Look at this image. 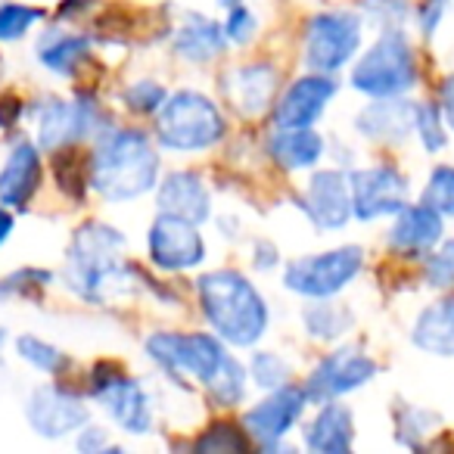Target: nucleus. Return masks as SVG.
I'll return each mask as SVG.
<instances>
[{"instance_id":"nucleus-1","label":"nucleus","mask_w":454,"mask_h":454,"mask_svg":"<svg viewBox=\"0 0 454 454\" xmlns=\"http://www.w3.org/2000/svg\"><path fill=\"white\" fill-rule=\"evenodd\" d=\"M159 175V156L153 140L134 128L106 131L90 156V187L109 202L137 200L153 190Z\"/></svg>"},{"instance_id":"nucleus-2","label":"nucleus","mask_w":454,"mask_h":454,"mask_svg":"<svg viewBox=\"0 0 454 454\" xmlns=\"http://www.w3.org/2000/svg\"><path fill=\"white\" fill-rule=\"evenodd\" d=\"M200 302L212 330L231 346H255L268 330V309L253 284L237 271L202 274Z\"/></svg>"},{"instance_id":"nucleus-3","label":"nucleus","mask_w":454,"mask_h":454,"mask_svg":"<svg viewBox=\"0 0 454 454\" xmlns=\"http://www.w3.org/2000/svg\"><path fill=\"white\" fill-rule=\"evenodd\" d=\"M125 237L109 224L88 221L72 237L69 259H66V280L78 296L90 302H103L113 290H119L121 280H128V265L121 262Z\"/></svg>"},{"instance_id":"nucleus-4","label":"nucleus","mask_w":454,"mask_h":454,"mask_svg":"<svg viewBox=\"0 0 454 454\" xmlns=\"http://www.w3.org/2000/svg\"><path fill=\"white\" fill-rule=\"evenodd\" d=\"M224 131L227 125L221 109L196 90H177L165 97L156 113V137L165 150H208L224 137Z\"/></svg>"},{"instance_id":"nucleus-5","label":"nucleus","mask_w":454,"mask_h":454,"mask_svg":"<svg viewBox=\"0 0 454 454\" xmlns=\"http://www.w3.org/2000/svg\"><path fill=\"white\" fill-rule=\"evenodd\" d=\"M417 84V63L408 38L398 28H389L377 38V44L358 59L352 69V88L373 97H398Z\"/></svg>"},{"instance_id":"nucleus-6","label":"nucleus","mask_w":454,"mask_h":454,"mask_svg":"<svg viewBox=\"0 0 454 454\" xmlns=\"http://www.w3.org/2000/svg\"><path fill=\"white\" fill-rule=\"evenodd\" d=\"M146 355L177 380H196L206 386L224 364L227 352L208 333H153L146 340Z\"/></svg>"},{"instance_id":"nucleus-7","label":"nucleus","mask_w":454,"mask_h":454,"mask_svg":"<svg viewBox=\"0 0 454 454\" xmlns=\"http://www.w3.org/2000/svg\"><path fill=\"white\" fill-rule=\"evenodd\" d=\"M361 265H364V253L358 247H340L330 253H315L290 262L284 284L299 296L330 299L358 278Z\"/></svg>"},{"instance_id":"nucleus-8","label":"nucleus","mask_w":454,"mask_h":454,"mask_svg":"<svg viewBox=\"0 0 454 454\" xmlns=\"http://www.w3.org/2000/svg\"><path fill=\"white\" fill-rule=\"evenodd\" d=\"M361 47V22L355 13H342V10H330V13H317L309 22L305 32V63L315 72L342 69L348 59L358 53Z\"/></svg>"},{"instance_id":"nucleus-9","label":"nucleus","mask_w":454,"mask_h":454,"mask_svg":"<svg viewBox=\"0 0 454 454\" xmlns=\"http://www.w3.org/2000/svg\"><path fill=\"white\" fill-rule=\"evenodd\" d=\"M94 398L106 408V414L119 423L125 433L144 435L153 427V408L144 386L121 373L115 364H97L94 380H90Z\"/></svg>"},{"instance_id":"nucleus-10","label":"nucleus","mask_w":454,"mask_h":454,"mask_svg":"<svg viewBox=\"0 0 454 454\" xmlns=\"http://www.w3.org/2000/svg\"><path fill=\"white\" fill-rule=\"evenodd\" d=\"M196 227L200 224H193V221L159 212V218L150 224V234H146L153 265H159L162 271H190V268L202 265L206 240Z\"/></svg>"},{"instance_id":"nucleus-11","label":"nucleus","mask_w":454,"mask_h":454,"mask_svg":"<svg viewBox=\"0 0 454 454\" xmlns=\"http://www.w3.org/2000/svg\"><path fill=\"white\" fill-rule=\"evenodd\" d=\"M348 187H352V212L361 221L383 218V215H398L408 206V181L402 171L389 168V165H373V168H361L348 175Z\"/></svg>"},{"instance_id":"nucleus-12","label":"nucleus","mask_w":454,"mask_h":454,"mask_svg":"<svg viewBox=\"0 0 454 454\" xmlns=\"http://www.w3.org/2000/svg\"><path fill=\"white\" fill-rule=\"evenodd\" d=\"M26 420L44 439H63L88 423V408L63 386H41L26 402Z\"/></svg>"},{"instance_id":"nucleus-13","label":"nucleus","mask_w":454,"mask_h":454,"mask_svg":"<svg viewBox=\"0 0 454 454\" xmlns=\"http://www.w3.org/2000/svg\"><path fill=\"white\" fill-rule=\"evenodd\" d=\"M377 364L367 358L364 352H355V348H340V352L327 355L321 364L311 371L309 386H305V395L309 402H330L336 395H346L352 389H361L367 380H373Z\"/></svg>"},{"instance_id":"nucleus-14","label":"nucleus","mask_w":454,"mask_h":454,"mask_svg":"<svg viewBox=\"0 0 454 454\" xmlns=\"http://www.w3.org/2000/svg\"><path fill=\"white\" fill-rule=\"evenodd\" d=\"M305 389H293V386H278L265 402H259L247 414V429L253 439H259L268 451L280 448V439L296 427V420L305 411Z\"/></svg>"},{"instance_id":"nucleus-15","label":"nucleus","mask_w":454,"mask_h":454,"mask_svg":"<svg viewBox=\"0 0 454 454\" xmlns=\"http://www.w3.org/2000/svg\"><path fill=\"white\" fill-rule=\"evenodd\" d=\"M97 106L88 97H78V100H51L47 106L38 109V137L41 146L47 150H59V146H69L75 140L88 137L97 125Z\"/></svg>"},{"instance_id":"nucleus-16","label":"nucleus","mask_w":454,"mask_h":454,"mask_svg":"<svg viewBox=\"0 0 454 454\" xmlns=\"http://www.w3.org/2000/svg\"><path fill=\"white\" fill-rule=\"evenodd\" d=\"M302 208L317 231H340L352 218V187L340 171H317L302 196Z\"/></svg>"},{"instance_id":"nucleus-17","label":"nucleus","mask_w":454,"mask_h":454,"mask_svg":"<svg viewBox=\"0 0 454 454\" xmlns=\"http://www.w3.org/2000/svg\"><path fill=\"white\" fill-rule=\"evenodd\" d=\"M278 90V69L268 63H249L240 69L224 72L221 78V94L237 113L243 115H262L274 103Z\"/></svg>"},{"instance_id":"nucleus-18","label":"nucleus","mask_w":454,"mask_h":454,"mask_svg":"<svg viewBox=\"0 0 454 454\" xmlns=\"http://www.w3.org/2000/svg\"><path fill=\"white\" fill-rule=\"evenodd\" d=\"M336 84L330 82L324 72L317 75H305L286 88V94L278 100L274 109V121L278 128H305L324 115V106L333 100Z\"/></svg>"},{"instance_id":"nucleus-19","label":"nucleus","mask_w":454,"mask_h":454,"mask_svg":"<svg viewBox=\"0 0 454 454\" xmlns=\"http://www.w3.org/2000/svg\"><path fill=\"white\" fill-rule=\"evenodd\" d=\"M439 240H442V215L435 208H429L427 202L404 206L389 231V247L404 255H429Z\"/></svg>"},{"instance_id":"nucleus-20","label":"nucleus","mask_w":454,"mask_h":454,"mask_svg":"<svg viewBox=\"0 0 454 454\" xmlns=\"http://www.w3.org/2000/svg\"><path fill=\"white\" fill-rule=\"evenodd\" d=\"M156 202H159V212L193 221V224H202L212 215L208 190L193 171H175V175L165 177L156 193Z\"/></svg>"},{"instance_id":"nucleus-21","label":"nucleus","mask_w":454,"mask_h":454,"mask_svg":"<svg viewBox=\"0 0 454 454\" xmlns=\"http://www.w3.org/2000/svg\"><path fill=\"white\" fill-rule=\"evenodd\" d=\"M41 184V156L38 146L22 140L13 146L10 159L0 168V202L13 208H26Z\"/></svg>"},{"instance_id":"nucleus-22","label":"nucleus","mask_w":454,"mask_h":454,"mask_svg":"<svg viewBox=\"0 0 454 454\" xmlns=\"http://www.w3.org/2000/svg\"><path fill=\"white\" fill-rule=\"evenodd\" d=\"M355 439V417L346 404H336L333 398L324 402L317 417L305 433V445L317 454H346Z\"/></svg>"},{"instance_id":"nucleus-23","label":"nucleus","mask_w":454,"mask_h":454,"mask_svg":"<svg viewBox=\"0 0 454 454\" xmlns=\"http://www.w3.org/2000/svg\"><path fill=\"white\" fill-rule=\"evenodd\" d=\"M224 47H227L224 26H218V22L208 20V16L187 13L181 26H177L175 53L184 59H190V63H206V59H215Z\"/></svg>"},{"instance_id":"nucleus-24","label":"nucleus","mask_w":454,"mask_h":454,"mask_svg":"<svg viewBox=\"0 0 454 454\" xmlns=\"http://www.w3.org/2000/svg\"><path fill=\"white\" fill-rule=\"evenodd\" d=\"M414 113L411 103L380 97L358 115V131L373 140H404L408 131H414Z\"/></svg>"},{"instance_id":"nucleus-25","label":"nucleus","mask_w":454,"mask_h":454,"mask_svg":"<svg viewBox=\"0 0 454 454\" xmlns=\"http://www.w3.org/2000/svg\"><path fill=\"white\" fill-rule=\"evenodd\" d=\"M414 346L439 358H454V299L429 305L414 324Z\"/></svg>"},{"instance_id":"nucleus-26","label":"nucleus","mask_w":454,"mask_h":454,"mask_svg":"<svg viewBox=\"0 0 454 454\" xmlns=\"http://www.w3.org/2000/svg\"><path fill=\"white\" fill-rule=\"evenodd\" d=\"M268 153L274 156V162L290 171L311 168V165H317V159L324 156V140L317 131H311V125L280 128V131L268 140Z\"/></svg>"},{"instance_id":"nucleus-27","label":"nucleus","mask_w":454,"mask_h":454,"mask_svg":"<svg viewBox=\"0 0 454 454\" xmlns=\"http://www.w3.org/2000/svg\"><path fill=\"white\" fill-rule=\"evenodd\" d=\"M88 53H90V41L84 35L47 32L38 41L41 66L57 72V75H75V69L88 59Z\"/></svg>"},{"instance_id":"nucleus-28","label":"nucleus","mask_w":454,"mask_h":454,"mask_svg":"<svg viewBox=\"0 0 454 454\" xmlns=\"http://www.w3.org/2000/svg\"><path fill=\"white\" fill-rule=\"evenodd\" d=\"M208 395H212L215 404L221 408H234L237 402H243L247 395V371H243L240 361H234L231 355L224 358V364L215 371V377L206 383Z\"/></svg>"},{"instance_id":"nucleus-29","label":"nucleus","mask_w":454,"mask_h":454,"mask_svg":"<svg viewBox=\"0 0 454 454\" xmlns=\"http://www.w3.org/2000/svg\"><path fill=\"white\" fill-rule=\"evenodd\" d=\"M16 348H20L22 361H28V364H35L44 373H53V377H59V373L69 367V355H66L63 348L51 346V342L38 340V336H20Z\"/></svg>"},{"instance_id":"nucleus-30","label":"nucleus","mask_w":454,"mask_h":454,"mask_svg":"<svg viewBox=\"0 0 454 454\" xmlns=\"http://www.w3.org/2000/svg\"><path fill=\"white\" fill-rule=\"evenodd\" d=\"M348 324H352V315H348L346 309H340V305H315V309L305 311V327H309V333L315 336V340H340L342 333L348 330Z\"/></svg>"},{"instance_id":"nucleus-31","label":"nucleus","mask_w":454,"mask_h":454,"mask_svg":"<svg viewBox=\"0 0 454 454\" xmlns=\"http://www.w3.org/2000/svg\"><path fill=\"white\" fill-rule=\"evenodd\" d=\"M423 202L435 208L439 215H451L454 218V168L451 165H439L429 175L427 187H423Z\"/></svg>"},{"instance_id":"nucleus-32","label":"nucleus","mask_w":454,"mask_h":454,"mask_svg":"<svg viewBox=\"0 0 454 454\" xmlns=\"http://www.w3.org/2000/svg\"><path fill=\"white\" fill-rule=\"evenodd\" d=\"M41 20L38 7L26 4H0V41H16Z\"/></svg>"},{"instance_id":"nucleus-33","label":"nucleus","mask_w":454,"mask_h":454,"mask_svg":"<svg viewBox=\"0 0 454 454\" xmlns=\"http://www.w3.org/2000/svg\"><path fill=\"white\" fill-rule=\"evenodd\" d=\"M249 373H253L255 386H262V389H278V386H286V380H290V364L274 352H259L253 355Z\"/></svg>"},{"instance_id":"nucleus-34","label":"nucleus","mask_w":454,"mask_h":454,"mask_svg":"<svg viewBox=\"0 0 454 454\" xmlns=\"http://www.w3.org/2000/svg\"><path fill=\"white\" fill-rule=\"evenodd\" d=\"M247 448H249L247 435H243L237 427H231V423H215L206 435L196 439V451H218V454L227 451L231 454V451H247Z\"/></svg>"},{"instance_id":"nucleus-35","label":"nucleus","mask_w":454,"mask_h":454,"mask_svg":"<svg viewBox=\"0 0 454 454\" xmlns=\"http://www.w3.org/2000/svg\"><path fill=\"white\" fill-rule=\"evenodd\" d=\"M414 131L420 134V144L429 153L445 146V125H442V109L435 106H417L414 113Z\"/></svg>"},{"instance_id":"nucleus-36","label":"nucleus","mask_w":454,"mask_h":454,"mask_svg":"<svg viewBox=\"0 0 454 454\" xmlns=\"http://www.w3.org/2000/svg\"><path fill=\"white\" fill-rule=\"evenodd\" d=\"M121 97H125L128 109L153 115V113H159V106H162L168 94H165V88H162V84H156V82H134Z\"/></svg>"},{"instance_id":"nucleus-37","label":"nucleus","mask_w":454,"mask_h":454,"mask_svg":"<svg viewBox=\"0 0 454 454\" xmlns=\"http://www.w3.org/2000/svg\"><path fill=\"white\" fill-rule=\"evenodd\" d=\"M427 280L433 286H451L454 284V240H448L442 249L429 253V259H427Z\"/></svg>"},{"instance_id":"nucleus-38","label":"nucleus","mask_w":454,"mask_h":454,"mask_svg":"<svg viewBox=\"0 0 454 454\" xmlns=\"http://www.w3.org/2000/svg\"><path fill=\"white\" fill-rule=\"evenodd\" d=\"M364 13L371 16L373 26L389 32L404 22V4L402 0H364Z\"/></svg>"},{"instance_id":"nucleus-39","label":"nucleus","mask_w":454,"mask_h":454,"mask_svg":"<svg viewBox=\"0 0 454 454\" xmlns=\"http://www.w3.org/2000/svg\"><path fill=\"white\" fill-rule=\"evenodd\" d=\"M224 35H227V41H234V44H247V41H253V35H255V16H253V10L240 7V4H234V7L227 10Z\"/></svg>"},{"instance_id":"nucleus-40","label":"nucleus","mask_w":454,"mask_h":454,"mask_svg":"<svg viewBox=\"0 0 454 454\" xmlns=\"http://www.w3.org/2000/svg\"><path fill=\"white\" fill-rule=\"evenodd\" d=\"M448 7H451V0H427L420 10V28L423 35H435V28H439L442 16L448 13Z\"/></svg>"},{"instance_id":"nucleus-41","label":"nucleus","mask_w":454,"mask_h":454,"mask_svg":"<svg viewBox=\"0 0 454 454\" xmlns=\"http://www.w3.org/2000/svg\"><path fill=\"white\" fill-rule=\"evenodd\" d=\"M75 445H78V451L97 454V451H103V448H109V439H106V433H103L100 427H82Z\"/></svg>"},{"instance_id":"nucleus-42","label":"nucleus","mask_w":454,"mask_h":454,"mask_svg":"<svg viewBox=\"0 0 454 454\" xmlns=\"http://www.w3.org/2000/svg\"><path fill=\"white\" fill-rule=\"evenodd\" d=\"M442 119L448 121V128H454V75L445 78V84H442Z\"/></svg>"},{"instance_id":"nucleus-43","label":"nucleus","mask_w":454,"mask_h":454,"mask_svg":"<svg viewBox=\"0 0 454 454\" xmlns=\"http://www.w3.org/2000/svg\"><path fill=\"white\" fill-rule=\"evenodd\" d=\"M10 234H13V215L4 208V202H0V247L10 240Z\"/></svg>"},{"instance_id":"nucleus-44","label":"nucleus","mask_w":454,"mask_h":454,"mask_svg":"<svg viewBox=\"0 0 454 454\" xmlns=\"http://www.w3.org/2000/svg\"><path fill=\"white\" fill-rule=\"evenodd\" d=\"M221 4H224V7H234V4H240V0H221Z\"/></svg>"},{"instance_id":"nucleus-45","label":"nucleus","mask_w":454,"mask_h":454,"mask_svg":"<svg viewBox=\"0 0 454 454\" xmlns=\"http://www.w3.org/2000/svg\"><path fill=\"white\" fill-rule=\"evenodd\" d=\"M0 340H4V330H0Z\"/></svg>"}]
</instances>
